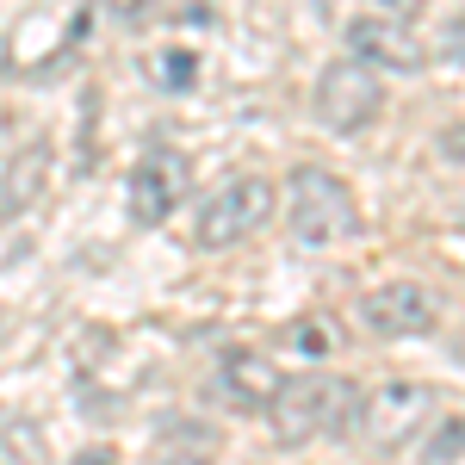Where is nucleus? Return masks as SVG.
<instances>
[{
  "mask_svg": "<svg viewBox=\"0 0 465 465\" xmlns=\"http://www.w3.org/2000/svg\"><path fill=\"white\" fill-rule=\"evenodd\" d=\"M360 391L335 372H298V379H280V391L267 403V422H273V440L280 447H304L317 434H348L354 422Z\"/></svg>",
  "mask_w": 465,
  "mask_h": 465,
  "instance_id": "1",
  "label": "nucleus"
},
{
  "mask_svg": "<svg viewBox=\"0 0 465 465\" xmlns=\"http://www.w3.org/2000/svg\"><path fill=\"white\" fill-rule=\"evenodd\" d=\"M286 236L298 249H335V242L360 236L354 193L329 174V168H298L292 186H286Z\"/></svg>",
  "mask_w": 465,
  "mask_h": 465,
  "instance_id": "2",
  "label": "nucleus"
},
{
  "mask_svg": "<svg viewBox=\"0 0 465 465\" xmlns=\"http://www.w3.org/2000/svg\"><path fill=\"white\" fill-rule=\"evenodd\" d=\"M267 217H273V180L230 174V180H217L212 193L199 199V217H193V249L223 254V249H236V242H249Z\"/></svg>",
  "mask_w": 465,
  "mask_h": 465,
  "instance_id": "3",
  "label": "nucleus"
},
{
  "mask_svg": "<svg viewBox=\"0 0 465 465\" xmlns=\"http://www.w3.org/2000/svg\"><path fill=\"white\" fill-rule=\"evenodd\" d=\"M434 416V391L422 379H379L354 403V429L372 453H403Z\"/></svg>",
  "mask_w": 465,
  "mask_h": 465,
  "instance_id": "4",
  "label": "nucleus"
},
{
  "mask_svg": "<svg viewBox=\"0 0 465 465\" xmlns=\"http://www.w3.org/2000/svg\"><path fill=\"white\" fill-rule=\"evenodd\" d=\"M379 112H385V81H379L372 63L335 56V63L317 74V118L329 124V131L354 137V131H366Z\"/></svg>",
  "mask_w": 465,
  "mask_h": 465,
  "instance_id": "5",
  "label": "nucleus"
},
{
  "mask_svg": "<svg viewBox=\"0 0 465 465\" xmlns=\"http://www.w3.org/2000/svg\"><path fill=\"white\" fill-rule=\"evenodd\" d=\"M360 322H366L379 341H416V335H434L440 304H434V292H422L416 280H391V286H372L360 298Z\"/></svg>",
  "mask_w": 465,
  "mask_h": 465,
  "instance_id": "6",
  "label": "nucleus"
},
{
  "mask_svg": "<svg viewBox=\"0 0 465 465\" xmlns=\"http://www.w3.org/2000/svg\"><path fill=\"white\" fill-rule=\"evenodd\" d=\"M348 56L372 63L379 74H416L429 63V44L391 13H360V19H348Z\"/></svg>",
  "mask_w": 465,
  "mask_h": 465,
  "instance_id": "7",
  "label": "nucleus"
},
{
  "mask_svg": "<svg viewBox=\"0 0 465 465\" xmlns=\"http://www.w3.org/2000/svg\"><path fill=\"white\" fill-rule=\"evenodd\" d=\"M186 155L180 149H149L143 162L131 168V186H124V199H131V223H143V230H155V223H168L174 217V205L186 199Z\"/></svg>",
  "mask_w": 465,
  "mask_h": 465,
  "instance_id": "8",
  "label": "nucleus"
},
{
  "mask_svg": "<svg viewBox=\"0 0 465 465\" xmlns=\"http://www.w3.org/2000/svg\"><path fill=\"white\" fill-rule=\"evenodd\" d=\"M217 385H223V397H230L236 410H267L273 391H280V372H273V360H267V354L230 348L223 366H217Z\"/></svg>",
  "mask_w": 465,
  "mask_h": 465,
  "instance_id": "9",
  "label": "nucleus"
},
{
  "mask_svg": "<svg viewBox=\"0 0 465 465\" xmlns=\"http://www.w3.org/2000/svg\"><path fill=\"white\" fill-rule=\"evenodd\" d=\"M44 180H50V143H25L6 162V174H0V223H13V217L25 212L44 193Z\"/></svg>",
  "mask_w": 465,
  "mask_h": 465,
  "instance_id": "10",
  "label": "nucleus"
},
{
  "mask_svg": "<svg viewBox=\"0 0 465 465\" xmlns=\"http://www.w3.org/2000/svg\"><path fill=\"white\" fill-rule=\"evenodd\" d=\"M0 465H50L37 422H25V416H6L0 422Z\"/></svg>",
  "mask_w": 465,
  "mask_h": 465,
  "instance_id": "11",
  "label": "nucleus"
},
{
  "mask_svg": "<svg viewBox=\"0 0 465 465\" xmlns=\"http://www.w3.org/2000/svg\"><path fill=\"white\" fill-rule=\"evenodd\" d=\"M155 74H162L155 87H168V94H186V87L199 81V56H186V50H162V56H155Z\"/></svg>",
  "mask_w": 465,
  "mask_h": 465,
  "instance_id": "12",
  "label": "nucleus"
},
{
  "mask_svg": "<svg viewBox=\"0 0 465 465\" xmlns=\"http://www.w3.org/2000/svg\"><path fill=\"white\" fill-rule=\"evenodd\" d=\"M453 460H465V410L447 416V422L434 429V440H429V465H453Z\"/></svg>",
  "mask_w": 465,
  "mask_h": 465,
  "instance_id": "13",
  "label": "nucleus"
},
{
  "mask_svg": "<svg viewBox=\"0 0 465 465\" xmlns=\"http://www.w3.org/2000/svg\"><path fill=\"white\" fill-rule=\"evenodd\" d=\"M69 465H118V453H112V447H81Z\"/></svg>",
  "mask_w": 465,
  "mask_h": 465,
  "instance_id": "14",
  "label": "nucleus"
}]
</instances>
